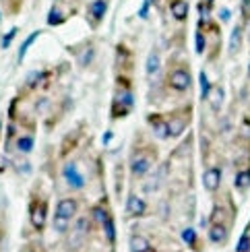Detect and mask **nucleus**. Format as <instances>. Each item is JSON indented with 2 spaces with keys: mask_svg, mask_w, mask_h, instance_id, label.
<instances>
[{
  "mask_svg": "<svg viewBox=\"0 0 250 252\" xmlns=\"http://www.w3.org/2000/svg\"><path fill=\"white\" fill-rule=\"evenodd\" d=\"M62 176H64L66 184L72 188V190H83V188H85V184H87L85 176L81 174L79 165H77L75 161H70V163H66L64 167H62Z\"/></svg>",
  "mask_w": 250,
  "mask_h": 252,
  "instance_id": "f257e3e1",
  "label": "nucleus"
},
{
  "mask_svg": "<svg viewBox=\"0 0 250 252\" xmlns=\"http://www.w3.org/2000/svg\"><path fill=\"white\" fill-rule=\"evenodd\" d=\"M168 83H170V87L174 91H178V93H184V91H188L190 89V72L186 70V68H174L170 70V75H168Z\"/></svg>",
  "mask_w": 250,
  "mask_h": 252,
  "instance_id": "f03ea898",
  "label": "nucleus"
},
{
  "mask_svg": "<svg viewBox=\"0 0 250 252\" xmlns=\"http://www.w3.org/2000/svg\"><path fill=\"white\" fill-rule=\"evenodd\" d=\"M46 217H48V205L44 203V201H35L33 205H31V209H29V221H31V225H33V229H44V225H46Z\"/></svg>",
  "mask_w": 250,
  "mask_h": 252,
  "instance_id": "7ed1b4c3",
  "label": "nucleus"
},
{
  "mask_svg": "<svg viewBox=\"0 0 250 252\" xmlns=\"http://www.w3.org/2000/svg\"><path fill=\"white\" fill-rule=\"evenodd\" d=\"M151 165H153L151 155H147V153H139V155H134V157H132V161H130V172H132L134 178H143L145 174L151 170Z\"/></svg>",
  "mask_w": 250,
  "mask_h": 252,
  "instance_id": "20e7f679",
  "label": "nucleus"
},
{
  "mask_svg": "<svg viewBox=\"0 0 250 252\" xmlns=\"http://www.w3.org/2000/svg\"><path fill=\"white\" fill-rule=\"evenodd\" d=\"M221 184V170L219 167H209L205 174H203V186L207 192H215Z\"/></svg>",
  "mask_w": 250,
  "mask_h": 252,
  "instance_id": "39448f33",
  "label": "nucleus"
},
{
  "mask_svg": "<svg viewBox=\"0 0 250 252\" xmlns=\"http://www.w3.org/2000/svg\"><path fill=\"white\" fill-rule=\"evenodd\" d=\"M89 234V219L87 217H81L77 219L75 227H72V238H70V246H79L83 240H85V236Z\"/></svg>",
  "mask_w": 250,
  "mask_h": 252,
  "instance_id": "423d86ee",
  "label": "nucleus"
},
{
  "mask_svg": "<svg viewBox=\"0 0 250 252\" xmlns=\"http://www.w3.org/2000/svg\"><path fill=\"white\" fill-rule=\"evenodd\" d=\"M190 122V114L186 116V114H174L172 116V120L168 122V126H170V136H180L182 132H184V128H186V124Z\"/></svg>",
  "mask_w": 250,
  "mask_h": 252,
  "instance_id": "0eeeda50",
  "label": "nucleus"
},
{
  "mask_svg": "<svg viewBox=\"0 0 250 252\" xmlns=\"http://www.w3.org/2000/svg\"><path fill=\"white\" fill-rule=\"evenodd\" d=\"M149 124H151V128H153V134L157 136V139H168L170 136V126L168 122H165L161 116H149Z\"/></svg>",
  "mask_w": 250,
  "mask_h": 252,
  "instance_id": "6e6552de",
  "label": "nucleus"
},
{
  "mask_svg": "<svg viewBox=\"0 0 250 252\" xmlns=\"http://www.w3.org/2000/svg\"><path fill=\"white\" fill-rule=\"evenodd\" d=\"M126 211H128L130 215H134V217L145 215V211H147V203H145L141 196L130 194V196H128V201H126Z\"/></svg>",
  "mask_w": 250,
  "mask_h": 252,
  "instance_id": "1a4fd4ad",
  "label": "nucleus"
},
{
  "mask_svg": "<svg viewBox=\"0 0 250 252\" xmlns=\"http://www.w3.org/2000/svg\"><path fill=\"white\" fill-rule=\"evenodd\" d=\"M75 213H77V201H72V198H60L56 205V215L72 219Z\"/></svg>",
  "mask_w": 250,
  "mask_h": 252,
  "instance_id": "9d476101",
  "label": "nucleus"
},
{
  "mask_svg": "<svg viewBox=\"0 0 250 252\" xmlns=\"http://www.w3.org/2000/svg\"><path fill=\"white\" fill-rule=\"evenodd\" d=\"M188 10H190V6H188L186 0H172V2H170V13H172V17L176 21H186V17H188Z\"/></svg>",
  "mask_w": 250,
  "mask_h": 252,
  "instance_id": "9b49d317",
  "label": "nucleus"
},
{
  "mask_svg": "<svg viewBox=\"0 0 250 252\" xmlns=\"http://www.w3.org/2000/svg\"><path fill=\"white\" fill-rule=\"evenodd\" d=\"M106 13H108V2L106 0H93V2L89 4V15H91V19L95 21V23H99V21L106 17Z\"/></svg>",
  "mask_w": 250,
  "mask_h": 252,
  "instance_id": "f8f14e48",
  "label": "nucleus"
},
{
  "mask_svg": "<svg viewBox=\"0 0 250 252\" xmlns=\"http://www.w3.org/2000/svg\"><path fill=\"white\" fill-rule=\"evenodd\" d=\"M207 101H209L213 112H219L221 106H223V89L221 87H211L209 95H207Z\"/></svg>",
  "mask_w": 250,
  "mask_h": 252,
  "instance_id": "ddd939ff",
  "label": "nucleus"
},
{
  "mask_svg": "<svg viewBox=\"0 0 250 252\" xmlns=\"http://www.w3.org/2000/svg\"><path fill=\"white\" fill-rule=\"evenodd\" d=\"M130 252H151L149 242L143 236H130Z\"/></svg>",
  "mask_w": 250,
  "mask_h": 252,
  "instance_id": "4468645a",
  "label": "nucleus"
},
{
  "mask_svg": "<svg viewBox=\"0 0 250 252\" xmlns=\"http://www.w3.org/2000/svg\"><path fill=\"white\" fill-rule=\"evenodd\" d=\"M209 240H211L213 244L225 242V240H227V229H225L223 225H213V227L209 229Z\"/></svg>",
  "mask_w": 250,
  "mask_h": 252,
  "instance_id": "2eb2a0df",
  "label": "nucleus"
},
{
  "mask_svg": "<svg viewBox=\"0 0 250 252\" xmlns=\"http://www.w3.org/2000/svg\"><path fill=\"white\" fill-rule=\"evenodd\" d=\"M33 145H35V141H33V136H31V134L19 136V139H17V151L27 155V153H31V149H33Z\"/></svg>",
  "mask_w": 250,
  "mask_h": 252,
  "instance_id": "dca6fc26",
  "label": "nucleus"
},
{
  "mask_svg": "<svg viewBox=\"0 0 250 252\" xmlns=\"http://www.w3.org/2000/svg\"><path fill=\"white\" fill-rule=\"evenodd\" d=\"M159 64H161V60H159L157 50H151V54H149V58H147V75H149V77L157 75Z\"/></svg>",
  "mask_w": 250,
  "mask_h": 252,
  "instance_id": "f3484780",
  "label": "nucleus"
},
{
  "mask_svg": "<svg viewBox=\"0 0 250 252\" xmlns=\"http://www.w3.org/2000/svg\"><path fill=\"white\" fill-rule=\"evenodd\" d=\"M234 186L238 190H246L250 186V170H240L236 174V180H234Z\"/></svg>",
  "mask_w": 250,
  "mask_h": 252,
  "instance_id": "a211bd4d",
  "label": "nucleus"
},
{
  "mask_svg": "<svg viewBox=\"0 0 250 252\" xmlns=\"http://www.w3.org/2000/svg\"><path fill=\"white\" fill-rule=\"evenodd\" d=\"M101 227H103V234H106L108 242H110V244L116 242V223H114V219H112V217H108L106 221L101 223Z\"/></svg>",
  "mask_w": 250,
  "mask_h": 252,
  "instance_id": "6ab92c4d",
  "label": "nucleus"
},
{
  "mask_svg": "<svg viewBox=\"0 0 250 252\" xmlns=\"http://www.w3.org/2000/svg\"><path fill=\"white\" fill-rule=\"evenodd\" d=\"M240 44H242V27H234L232 39H230V54H236L240 50Z\"/></svg>",
  "mask_w": 250,
  "mask_h": 252,
  "instance_id": "aec40b11",
  "label": "nucleus"
},
{
  "mask_svg": "<svg viewBox=\"0 0 250 252\" xmlns=\"http://www.w3.org/2000/svg\"><path fill=\"white\" fill-rule=\"evenodd\" d=\"M37 35H39V31H33V33H31V35H29V37L23 41V44H21V48H19V56H17V60H19V62H23V58L27 56V50H29V46H31V44H33V41L37 39Z\"/></svg>",
  "mask_w": 250,
  "mask_h": 252,
  "instance_id": "412c9836",
  "label": "nucleus"
},
{
  "mask_svg": "<svg viewBox=\"0 0 250 252\" xmlns=\"http://www.w3.org/2000/svg\"><path fill=\"white\" fill-rule=\"evenodd\" d=\"M68 225H70V219L68 217H62L54 213V229L58 234H66L68 232Z\"/></svg>",
  "mask_w": 250,
  "mask_h": 252,
  "instance_id": "4be33fe9",
  "label": "nucleus"
},
{
  "mask_svg": "<svg viewBox=\"0 0 250 252\" xmlns=\"http://www.w3.org/2000/svg\"><path fill=\"white\" fill-rule=\"evenodd\" d=\"M62 21H64V15L60 13V6L54 4L52 10H50V15H48V25H60Z\"/></svg>",
  "mask_w": 250,
  "mask_h": 252,
  "instance_id": "5701e85b",
  "label": "nucleus"
},
{
  "mask_svg": "<svg viewBox=\"0 0 250 252\" xmlns=\"http://www.w3.org/2000/svg\"><path fill=\"white\" fill-rule=\"evenodd\" d=\"M199 81H201V97L203 99H207V95H209V91H211V81H209V77L205 75V72H201L199 75Z\"/></svg>",
  "mask_w": 250,
  "mask_h": 252,
  "instance_id": "b1692460",
  "label": "nucleus"
},
{
  "mask_svg": "<svg viewBox=\"0 0 250 252\" xmlns=\"http://www.w3.org/2000/svg\"><path fill=\"white\" fill-rule=\"evenodd\" d=\"M41 79H44V72H39V70H33V72H31V75L27 77V87H29V89L37 87Z\"/></svg>",
  "mask_w": 250,
  "mask_h": 252,
  "instance_id": "393cba45",
  "label": "nucleus"
},
{
  "mask_svg": "<svg viewBox=\"0 0 250 252\" xmlns=\"http://www.w3.org/2000/svg\"><path fill=\"white\" fill-rule=\"evenodd\" d=\"M182 240H184V242L188 244V246H194V244H196V232H194L192 227H186L184 232H182Z\"/></svg>",
  "mask_w": 250,
  "mask_h": 252,
  "instance_id": "a878e982",
  "label": "nucleus"
},
{
  "mask_svg": "<svg viewBox=\"0 0 250 252\" xmlns=\"http://www.w3.org/2000/svg\"><path fill=\"white\" fill-rule=\"evenodd\" d=\"M108 217H110V215H108L106 209H101V207H93V219H95L97 223H103Z\"/></svg>",
  "mask_w": 250,
  "mask_h": 252,
  "instance_id": "bb28decb",
  "label": "nucleus"
},
{
  "mask_svg": "<svg viewBox=\"0 0 250 252\" xmlns=\"http://www.w3.org/2000/svg\"><path fill=\"white\" fill-rule=\"evenodd\" d=\"M236 252H250V236L248 234H242L240 242L236 246Z\"/></svg>",
  "mask_w": 250,
  "mask_h": 252,
  "instance_id": "cd10ccee",
  "label": "nucleus"
},
{
  "mask_svg": "<svg viewBox=\"0 0 250 252\" xmlns=\"http://www.w3.org/2000/svg\"><path fill=\"white\" fill-rule=\"evenodd\" d=\"M17 31H19L17 27H13V29H10L8 33H6L4 37H2V44H0V48H4V50H6V48H8L10 44H13V39H15V35H17Z\"/></svg>",
  "mask_w": 250,
  "mask_h": 252,
  "instance_id": "c85d7f7f",
  "label": "nucleus"
},
{
  "mask_svg": "<svg viewBox=\"0 0 250 252\" xmlns=\"http://www.w3.org/2000/svg\"><path fill=\"white\" fill-rule=\"evenodd\" d=\"M205 46H207V39H205V35L199 31V33H196V54H203Z\"/></svg>",
  "mask_w": 250,
  "mask_h": 252,
  "instance_id": "c756f323",
  "label": "nucleus"
},
{
  "mask_svg": "<svg viewBox=\"0 0 250 252\" xmlns=\"http://www.w3.org/2000/svg\"><path fill=\"white\" fill-rule=\"evenodd\" d=\"M91 58H93V50L89 48V50H85V56H83V58H81V64H83V66H85V64H87V62H91Z\"/></svg>",
  "mask_w": 250,
  "mask_h": 252,
  "instance_id": "7c9ffc66",
  "label": "nucleus"
},
{
  "mask_svg": "<svg viewBox=\"0 0 250 252\" xmlns=\"http://www.w3.org/2000/svg\"><path fill=\"white\" fill-rule=\"evenodd\" d=\"M219 19H221V21H230V10L221 8V10H219Z\"/></svg>",
  "mask_w": 250,
  "mask_h": 252,
  "instance_id": "2f4dec72",
  "label": "nucleus"
},
{
  "mask_svg": "<svg viewBox=\"0 0 250 252\" xmlns=\"http://www.w3.org/2000/svg\"><path fill=\"white\" fill-rule=\"evenodd\" d=\"M147 10H149V0H145V4H143V8H141V19H145V17H147Z\"/></svg>",
  "mask_w": 250,
  "mask_h": 252,
  "instance_id": "473e14b6",
  "label": "nucleus"
},
{
  "mask_svg": "<svg viewBox=\"0 0 250 252\" xmlns=\"http://www.w3.org/2000/svg\"><path fill=\"white\" fill-rule=\"evenodd\" d=\"M19 172H21V174H29V172H31L29 163H27V161H23V165H19Z\"/></svg>",
  "mask_w": 250,
  "mask_h": 252,
  "instance_id": "72a5a7b5",
  "label": "nucleus"
},
{
  "mask_svg": "<svg viewBox=\"0 0 250 252\" xmlns=\"http://www.w3.org/2000/svg\"><path fill=\"white\" fill-rule=\"evenodd\" d=\"M112 141V132H106V134H103V145H108Z\"/></svg>",
  "mask_w": 250,
  "mask_h": 252,
  "instance_id": "f704fd0d",
  "label": "nucleus"
},
{
  "mask_svg": "<svg viewBox=\"0 0 250 252\" xmlns=\"http://www.w3.org/2000/svg\"><path fill=\"white\" fill-rule=\"evenodd\" d=\"M248 77H250V66H248Z\"/></svg>",
  "mask_w": 250,
  "mask_h": 252,
  "instance_id": "c9c22d12",
  "label": "nucleus"
}]
</instances>
